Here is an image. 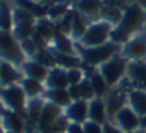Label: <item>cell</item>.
I'll return each instance as SVG.
<instances>
[{
    "label": "cell",
    "mask_w": 146,
    "mask_h": 133,
    "mask_svg": "<svg viewBox=\"0 0 146 133\" xmlns=\"http://www.w3.org/2000/svg\"><path fill=\"white\" fill-rule=\"evenodd\" d=\"M6 112H7V111H6V108H4V103H3V101L0 99V116L3 118V116L6 115Z\"/></svg>",
    "instance_id": "obj_40"
},
{
    "label": "cell",
    "mask_w": 146,
    "mask_h": 133,
    "mask_svg": "<svg viewBox=\"0 0 146 133\" xmlns=\"http://www.w3.org/2000/svg\"><path fill=\"white\" fill-rule=\"evenodd\" d=\"M54 44H55V52L60 54H67V55H74V47L71 40H68L65 37V34L57 31L55 37H54Z\"/></svg>",
    "instance_id": "obj_22"
},
{
    "label": "cell",
    "mask_w": 146,
    "mask_h": 133,
    "mask_svg": "<svg viewBox=\"0 0 146 133\" xmlns=\"http://www.w3.org/2000/svg\"><path fill=\"white\" fill-rule=\"evenodd\" d=\"M20 47L23 50V52L29 57H36V54L38 52V48L34 43L33 38H26V40H21L20 41Z\"/></svg>",
    "instance_id": "obj_35"
},
{
    "label": "cell",
    "mask_w": 146,
    "mask_h": 133,
    "mask_svg": "<svg viewBox=\"0 0 146 133\" xmlns=\"http://www.w3.org/2000/svg\"><path fill=\"white\" fill-rule=\"evenodd\" d=\"M24 52L14 36L0 30V57L11 64H24Z\"/></svg>",
    "instance_id": "obj_5"
},
{
    "label": "cell",
    "mask_w": 146,
    "mask_h": 133,
    "mask_svg": "<svg viewBox=\"0 0 146 133\" xmlns=\"http://www.w3.org/2000/svg\"><path fill=\"white\" fill-rule=\"evenodd\" d=\"M128 68V60L123 57H112L106 62L99 65V74L104 77L109 88H113L115 85H119V82L123 79Z\"/></svg>",
    "instance_id": "obj_3"
},
{
    "label": "cell",
    "mask_w": 146,
    "mask_h": 133,
    "mask_svg": "<svg viewBox=\"0 0 146 133\" xmlns=\"http://www.w3.org/2000/svg\"><path fill=\"white\" fill-rule=\"evenodd\" d=\"M3 125L7 130H10L11 133H21L26 123H24V119L17 115L16 112H6V115L3 116Z\"/></svg>",
    "instance_id": "obj_19"
},
{
    "label": "cell",
    "mask_w": 146,
    "mask_h": 133,
    "mask_svg": "<svg viewBox=\"0 0 146 133\" xmlns=\"http://www.w3.org/2000/svg\"><path fill=\"white\" fill-rule=\"evenodd\" d=\"M122 55L123 58H129L132 61H141L146 57V34H139L131 38L122 47Z\"/></svg>",
    "instance_id": "obj_8"
},
{
    "label": "cell",
    "mask_w": 146,
    "mask_h": 133,
    "mask_svg": "<svg viewBox=\"0 0 146 133\" xmlns=\"http://www.w3.org/2000/svg\"><path fill=\"white\" fill-rule=\"evenodd\" d=\"M102 130L104 133H123L116 125H113L111 122H106L105 125H102Z\"/></svg>",
    "instance_id": "obj_38"
},
{
    "label": "cell",
    "mask_w": 146,
    "mask_h": 133,
    "mask_svg": "<svg viewBox=\"0 0 146 133\" xmlns=\"http://www.w3.org/2000/svg\"><path fill=\"white\" fill-rule=\"evenodd\" d=\"M21 88L24 89L27 98H36L37 95L43 93V91H44L41 81H37V79H33V78H23Z\"/></svg>",
    "instance_id": "obj_21"
},
{
    "label": "cell",
    "mask_w": 146,
    "mask_h": 133,
    "mask_svg": "<svg viewBox=\"0 0 146 133\" xmlns=\"http://www.w3.org/2000/svg\"><path fill=\"white\" fill-rule=\"evenodd\" d=\"M111 31H112L111 23L98 21L87 28V33L80 41L84 47H98V45L106 44V40L111 37Z\"/></svg>",
    "instance_id": "obj_6"
},
{
    "label": "cell",
    "mask_w": 146,
    "mask_h": 133,
    "mask_svg": "<svg viewBox=\"0 0 146 133\" xmlns=\"http://www.w3.org/2000/svg\"><path fill=\"white\" fill-rule=\"evenodd\" d=\"M145 21H146L145 10L138 3H133V4L128 6V9L123 11L122 20H121V23L118 24L116 28L131 37L132 33H135V31H138V30H141L143 27Z\"/></svg>",
    "instance_id": "obj_4"
},
{
    "label": "cell",
    "mask_w": 146,
    "mask_h": 133,
    "mask_svg": "<svg viewBox=\"0 0 146 133\" xmlns=\"http://www.w3.org/2000/svg\"><path fill=\"white\" fill-rule=\"evenodd\" d=\"M104 99H105V105H106L108 118L111 120H113L116 113L128 105V92H125L121 88H116L115 91L109 92Z\"/></svg>",
    "instance_id": "obj_9"
},
{
    "label": "cell",
    "mask_w": 146,
    "mask_h": 133,
    "mask_svg": "<svg viewBox=\"0 0 146 133\" xmlns=\"http://www.w3.org/2000/svg\"><path fill=\"white\" fill-rule=\"evenodd\" d=\"M126 75L131 79L135 89L146 91V62L145 61H131L128 62Z\"/></svg>",
    "instance_id": "obj_10"
},
{
    "label": "cell",
    "mask_w": 146,
    "mask_h": 133,
    "mask_svg": "<svg viewBox=\"0 0 146 133\" xmlns=\"http://www.w3.org/2000/svg\"><path fill=\"white\" fill-rule=\"evenodd\" d=\"M19 81H23L21 74L13 67L11 62L1 60L0 61V87L6 88V87L17 84Z\"/></svg>",
    "instance_id": "obj_13"
},
{
    "label": "cell",
    "mask_w": 146,
    "mask_h": 133,
    "mask_svg": "<svg viewBox=\"0 0 146 133\" xmlns=\"http://www.w3.org/2000/svg\"><path fill=\"white\" fill-rule=\"evenodd\" d=\"M78 89H80V95H81V99L84 101H91L95 98V93H94V89H92V85L90 82V79H84L80 85H78Z\"/></svg>",
    "instance_id": "obj_33"
},
{
    "label": "cell",
    "mask_w": 146,
    "mask_h": 133,
    "mask_svg": "<svg viewBox=\"0 0 146 133\" xmlns=\"http://www.w3.org/2000/svg\"><path fill=\"white\" fill-rule=\"evenodd\" d=\"M90 82H91V85H92L95 96H98V98H105V96L108 95L109 87H108L106 81L104 79V77L99 74V71H97V72L90 78Z\"/></svg>",
    "instance_id": "obj_23"
},
{
    "label": "cell",
    "mask_w": 146,
    "mask_h": 133,
    "mask_svg": "<svg viewBox=\"0 0 146 133\" xmlns=\"http://www.w3.org/2000/svg\"><path fill=\"white\" fill-rule=\"evenodd\" d=\"M34 60H36L37 62L43 64V65L47 67V68H48V67L52 68V67H55V64H57V60H55V57H54V52H50L47 50H40V51L36 54Z\"/></svg>",
    "instance_id": "obj_31"
},
{
    "label": "cell",
    "mask_w": 146,
    "mask_h": 133,
    "mask_svg": "<svg viewBox=\"0 0 146 133\" xmlns=\"http://www.w3.org/2000/svg\"><path fill=\"white\" fill-rule=\"evenodd\" d=\"M129 133H146V130H143V129H138V130H135V132H129Z\"/></svg>",
    "instance_id": "obj_44"
},
{
    "label": "cell",
    "mask_w": 146,
    "mask_h": 133,
    "mask_svg": "<svg viewBox=\"0 0 146 133\" xmlns=\"http://www.w3.org/2000/svg\"><path fill=\"white\" fill-rule=\"evenodd\" d=\"M23 71L27 75V78H33V79H37V81H44V82H46V79H47V77L50 74L48 68L44 67L43 64L37 62L36 60L26 61L23 64Z\"/></svg>",
    "instance_id": "obj_16"
},
{
    "label": "cell",
    "mask_w": 146,
    "mask_h": 133,
    "mask_svg": "<svg viewBox=\"0 0 146 133\" xmlns=\"http://www.w3.org/2000/svg\"><path fill=\"white\" fill-rule=\"evenodd\" d=\"M48 13L51 14V17H61L62 19L67 14V7L64 4H55V6L51 7V10Z\"/></svg>",
    "instance_id": "obj_37"
},
{
    "label": "cell",
    "mask_w": 146,
    "mask_h": 133,
    "mask_svg": "<svg viewBox=\"0 0 146 133\" xmlns=\"http://www.w3.org/2000/svg\"><path fill=\"white\" fill-rule=\"evenodd\" d=\"M138 1V4L142 7V9H146V0H136Z\"/></svg>",
    "instance_id": "obj_42"
},
{
    "label": "cell",
    "mask_w": 146,
    "mask_h": 133,
    "mask_svg": "<svg viewBox=\"0 0 146 133\" xmlns=\"http://www.w3.org/2000/svg\"><path fill=\"white\" fill-rule=\"evenodd\" d=\"M82 128H84V133H104L102 130V125L95 123L92 120H87L82 123Z\"/></svg>",
    "instance_id": "obj_36"
},
{
    "label": "cell",
    "mask_w": 146,
    "mask_h": 133,
    "mask_svg": "<svg viewBox=\"0 0 146 133\" xmlns=\"http://www.w3.org/2000/svg\"><path fill=\"white\" fill-rule=\"evenodd\" d=\"M77 9H78V13L92 16V14H98L102 10V6L99 0H78Z\"/></svg>",
    "instance_id": "obj_26"
},
{
    "label": "cell",
    "mask_w": 146,
    "mask_h": 133,
    "mask_svg": "<svg viewBox=\"0 0 146 133\" xmlns=\"http://www.w3.org/2000/svg\"><path fill=\"white\" fill-rule=\"evenodd\" d=\"M88 108H90V102L80 99V101H74L65 111V116L70 119V122L74 123H84L88 120Z\"/></svg>",
    "instance_id": "obj_11"
},
{
    "label": "cell",
    "mask_w": 146,
    "mask_h": 133,
    "mask_svg": "<svg viewBox=\"0 0 146 133\" xmlns=\"http://www.w3.org/2000/svg\"><path fill=\"white\" fill-rule=\"evenodd\" d=\"M119 50V45L115 43H106V44L98 45V47H82L80 50L81 60L85 65L94 67V65H101L111 60L113 54Z\"/></svg>",
    "instance_id": "obj_2"
},
{
    "label": "cell",
    "mask_w": 146,
    "mask_h": 133,
    "mask_svg": "<svg viewBox=\"0 0 146 133\" xmlns=\"http://www.w3.org/2000/svg\"><path fill=\"white\" fill-rule=\"evenodd\" d=\"M13 23H14L13 13L10 11L6 3H1L0 4V30L10 33V30H13Z\"/></svg>",
    "instance_id": "obj_25"
},
{
    "label": "cell",
    "mask_w": 146,
    "mask_h": 133,
    "mask_svg": "<svg viewBox=\"0 0 146 133\" xmlns=\"http://www.w3.org/2000/svg\"><path fill=\"white\" fill-rule=\"evenodd\" d=\"M0 99L3 101L4 106H7L11 112L20 115L24 120H27L26 105H27V95L21 85H10L0 89Z\"/></svg>",
    "instance_id": "obj_1"
},
{
    "label": "cell",
    "mask_w": 146,
    "mask_h": 133,
    "mask_svg": "<svg viewBox=\"0 0 146 133\" xmlns=\"http://www.w3.org/2000/svg\"><path fill=\"white\" fill-rule=\"evenodd\" d=\"M62 113V108L52 103V102H46L44 105V109H43V113H41V118L38 120V129L40 130H46L47 128H50Z\"/></svg>",
    "instance_id": "obj_14"
},
{
    "label": "cell",
    "mask_w": 146,
    "mask_h": 133,
    "mask_svg": "<svg viewBox=\"0 0 146 133\" xmlns=\"http://www.w3.org/2000/svg\"><path fill=\"white\" fill-rule=\"evenodd\" d=\"M46 87L48 89H68V77L64 68H52L46 79Z\"/></svg>",
    "instance_id": "obj_15"
},
{
    "label": "cell",
    "mask_w": 146,
    "mask_h": 133,
    "mask_svg": "<svg viewBox=\"0 0 146 133\" xmlns=\"http://www.w3.org/2000/svg\"><path fill=\"white\" fill-rule=\"evenodd\" d=\"M87 26L82 20V16L81 13L78 11H74V19H72V28H71V36L77 40H81L84 37V34L87 33Z\"/></svg>",
    "instance_id": "obj_27"
},
{
    "label": "cell",
    "mask_w": 146,
    "mask_h": 133,
    "mask_svg": "<svg viewBox=\"0 0 146 133\" xmlns=\"http://www.w3.org/2000/svg\"><path fill=\"white\" fill-rule=\"evenodd\" d=\"M14 36L21 41L26 38H30L34 33H36V27L31 23H17L14 26Z\"/></svg>",
    "instance_id": "obj_29"
},
{
    "label": "cell",
    "mask_w": 146,
    "mask_h": 133,
    "mask_svg": "<svg viewBox=\"0 0 146 133\" xmlns=\"http://www.w3.org/2000/svg\"><path fill=\"white\" fill-rule=\"evenodd\" d=\"M52 52H54V57H55V60H57V64H61L62 67H65V68H68V69L78 68L81 64H84L81 58H77V57H74V55L60 54V52H55V51H52Z\"/></svg>",
    "instance_id": "obj_28"
},
{
    "label": "cell",
    "mask_w": 146,
    "mask_h": 133,
    "mask_svg": "<svg viewBox=\"0 0 146 133\" xmlns=\"http://www.w3.org/2000/svg\"><path fill=\"white\" fill-rule=\"evenodd\" d=\"M58 30H55V27L50 23L47 19H40L36 23V33H38L43 38H46L47 41H50L51 38L55 37Z\"/></svg>",
    "instance_id": "obj_24"
},
{
    "label": "cell",
    "mask_w": 146,
    "mask_h": 133,
    "mask_svg": "<svg viewBox=\"0 0 146 133\" xmlns=\"http://www.w3.org/2000/svg\"><path fill=\"white\" fill-rule=\"evenodd\" d=\"M88 120H92L99 125H105L108 122V113H106V105L104 98L95 96L90 101L88 108Z\"/></svg>",
    "instance_id": "obj_12"
},
{
    "label": "cell",
    "mask_w": 146,
    "mask_h": 133,
    "mask_svg": "<svg viewBox=\"0 0 146 133\" xmlns=\"http://www.w3.org/2000/svg\"><path fill=\"white\" fill-rule=\"evenodd\" d=\"M3 126H4V125H3V120H0V133H6L4 129H3Z\"/></svg>",
    "instance_id": "obj_43"
},
{
    "label": "cell",
    "mask_w": 146,
    "mask_h": 133,
    "mask_svg": "<svg viewBox=\"0 0 146 133\" xmlns=\"http://www.w3.org/2000/svg\"><path fill=\"white\" fill-rule=\"evenodd\" d=\"M33 1H36V0H33ZM37 1H41V0H37Z\"/></svg>",
    "instance_id": "obj_45"
},
{
    "label": "cell",
    "mask_w": 146,
    "mask_h": 133,
    "mask_svg": "<svg viewBox=\"0 0 146 133\" xmlns=\"http://www.w3.org/2000/svg\"><path fill=\"white\" fill-rule=\"evenodd\" d=\"M128 105L139 115H146V91L142 89H132L128 93Z\"/></svg>",
    "instance_id": "obj_17"
},
{
    "label": "cell",
    "mask_w": 146,
    "mask_h": 133,
    "mask_svg": "<svg viewBox=\"0 0 146 133\" xmlns=\"http://www.w3.org/2000/svg\"><path fill=\"white\" fill-rule=\"evenodd\" d=\"M101 13H102L104 19L108 20V23L112 21V23H118V24L121 23L122 16H123V13L121 11V9L113 7V6H105V7L101 10Z\"/></svg>",
    "instance_id": "obj_30"
},
{
    "label": "cell",
    "mask_w": 146,
    "mask_h": 133,
    "mask_svg": "<svg viewBox=\"0 0 146 133\" xmlns=\"http://www.w3.org/2000/svg\"><path fill=\"white\" fill-rule=\"evenodd\" d=\"M13 19H14V24H17V23H31L33 24L36 20V16L21 7H17L13 11Z\"/></svg>",
    "instance_id": "obj_32"
},
{
    "label": "cell",
    "mask_w": 146,
    "mask_h": 133,
    "mask_svg": "<svg viewBox=\"0 0 146 133\" xmlns=\"http://www.w3.org/2000/svg\"><path fill=\"white\" fill-rule=\"evenodd\" d=\"M46 96H47L48 102H52L61 108H68L72 103V99L68 93V89H48Z\"/></svg>",
    "instance_id": "obj_20"
},
{
    "label": "cell",
    "mask_w": 146,
    "mask_h": 133,
    "mask_svg": "<svg viewBox=\"0 0 146 133\" xmlns=\"http://www.w3.org/2000/svg\"><path fill=\"white\" fill-rule=\"evenodd\" d=\"M141 129L146 130V115L141 116Z\"/></svg>",
    "instance_id": "obj_41"
},
{
    "label": "cell",
    "mask_w": 146,
    "mask_h": 133,
    "mask_svg": "<svg viewBox=\"0 0 146 133\" xmlns=\"http://www.w3.org/2000/svg\"><path fill=\"white\" fill-rule=\"evenodd\" d=\"M44 105L46 102H43L38 96L36 98H30L27 101V105H26V113H27V120L38 125V120L41 118V113H43V109H44Z\"/></svg>",
    "instance_id": "obj_18"
},
{
    "label": "cell",
    "mask_w": 146,
    "mask_h": 133,
    "mask_svg": "<svg viewBox=\"0 0 146 133\" xmlns=\"http://www.w3.org/2000/svg\"><path fill=\"white\" fill-rule=\"evenodd\" d=\"M84 71H81L80 68H72V69H67V77H68V84L70 87L72 85H80L85 78H84Z\"/></svg>",
    "instance_id": "obj_34"
},
{
    "label": "cell",
    "mask_w": 146,
    "mask_h": 133,
    "mask_svg": "<svg viewBox=\"0 0 146 133\" xmlns=\"http://www.w3.org/2000/svg\"><path fill=\"white\" fill-rule=\"evenodd\" d=\"M67 133H84V128L81 123H74L71 122L68 129H67Z\"/></svg>",
    "instance_id": "obj_39"
},
{
    "label": "cell",
    "mask_w": 146,
    "mask_h": 133,
    "mask_svg": "<svg viewBox=\"0 0 146 133\" xmlns=\"http://www.w3.org/2000/svg\"><path fill=\"white\" fill-rule=\"evenodd\" d=\"M113 122L125 133L135 132V130L141 129V116L129 105H126L116 113V116L113 118Z\"/></svg>",
    "instance_id": "obj_7"
}]
</instances>
